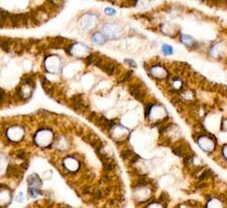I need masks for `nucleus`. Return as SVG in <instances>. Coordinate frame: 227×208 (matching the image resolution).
<instances>
[{
  "label": "nucleus",
  "instance_id": "f257e3e1",
  "mask_svg": "<svg viewBox=\"0 0 227 208\" xmlns=\"http://www.w3.org/2000/svg\"><path fill=\"white\" fill-rule=\"evenodd\" d=\"M130 94L134 97V98H136V99L138 100V101H141L142 102L143 100H144V98H145V93L142 91V89L141 88H139L137 85H132V87L130 88Z\"/></svg>",
  "mask_w": 227,
  "mask_h": 208
},
{
  "label": "nucleus",
  "instance_id": "f03ea898",
  "mask_svg": "<svg viewBox=\"0 0 227 208\" xmlns=\"http://www.w3.org/2000/svg\"><path fill=\"white\" fill-rule=\"evenodd\" d=\"M72 107L74 109H81L83 107V101L81 95H76L71 100Z\"/></svg>",
  "mask_w": 227,
  "mask_h": 208
},
{
  "label": "nucleus",
  "instance_id": "7ed1b4c3",
  "mask_svg": "<svg viewBox=\"0 0 227 208\" xmlns=\"http://www.w3.org/2000/svg\"><path fill=\"white\" fill-rule=\"evenodd\" d=\"M29 185L31 187H35V188H38V184L41 186V181L39 179V177L36 176V175H32L29 177Z\"/></svg>",
  "mask_w": 227,
  "mask_h": 208
},
{
  "label": "nucleus",
  "instance_id": "20e7f679",
  "mask_svg": "<svg viewBox=\"0 0 227 208\" xmlns=\"http://www.w3.org/2000/svg\"><path fill=\"white\" fill-rule=\"evenodd\" d=\"M92 39H93V41L97 44H103L106 41V36L100 33H96L92 36Z\"/></svg>",
  "mask_w": 227,
  "mask_h": 208
},
{
  "label": "nucleus",
  "instance_id": "39448f33",
  "mask_svg": "<svg viewBox=\"0 0 227 208\" xmlns=\"http://www.w3.org/2000/svg\"><path fill=\"white\" fill-rule=\"evenodd\" d=\"M181 41L185 45H187L188 47H192L195 44V41H194L193 38H191V36H187V35H182L181 36Z\"/></svg>",
  "mask_w": 227,
  "mask_h": 208
},
{
  "label": "nucleus",
  "instance_id": "423d86ee",
  "mask_svg": "<svg viewBox=\"0 0 227 208\" xmlns=\"http://www.w3.org/2000/svg\"><path fill=\"white\" fill-rule=\"evenodd\" d=\"M10 16V14L5 11H0V27H3L6 20L8 19Z\"/></svg>",
  "mask_w": 227,
  "mask_h": 208
},
{
  "label": "nucleus",
  "instance_id": "0eeeda50",
  "mask_svg": "<svg viewBox=\"0 0 227 208\" xmlns=\"http://www.w3.org/2000/svg\"><path fill=\"white\" fill-rule=\"evenodd\" d=\"M162 53L165 55V56H169V55H171L174 53L173 51V47L169 44H163L162 45Z\"/></svg>",
  "mask_w": 227,
  "mask_h": 208
},
{
  "label": "nucleus",
  "instance_id": "6e6552de",
  "mask_svg": "<svg viewBox=\"0 0 227 208\" xmlns=\"http://www.w3.org/2000/svg\"><path fill=\"white\" fill-rule=\"evenodd\" d=\"M11 43H12V40H10V39H4V40H1V41H0V47L3 48L5 51H9L10 46H11Z\"/></svg>",
  "mask_w": 227,
  "mask_h": 208
},
{
  "label": "nucleus",
  "instance_id": "1a4fd4ad",
  "mask_svg": "<svg viewBox=\"0 0 227 208\" xmlns=\"http://www.w3.org/2000/svg\"><path fill=\"white\" fill-rule=\"evenodd\" d=\"M95 56H94V55H89V56L86 58V59H85V62H86V63L87 64H92V63H95Z\"/></svg>",
  "mask_w": 227,
  "mask_h": 208
},
{
  "label": "nucleus",
  "instance_id": "9d476101",
  "mask_svg": "<svg viewBox=\"0 0 227 208\" xmlns=\"http://www.w3.org/2000/svg\"><path fill=\"white\" fill-rule=\"evenodd\" d=\"M105 13H106L107 15H113L116 14V12H115V10L112 9V8H106V9H105Z\"/></svg>",
  "mask_w": 227,
  "mask_h": 208
},
{
  "label": "nucleus",
  "instance_id": "9b49d317",
  "mask_svg": "<svg viewBox=\"0 0 227 208\" xmlns=\"http://www.w3.org/2000/svg\"><path fill=\"white\" fill-rule=\"evenodd\" d=\"M23 83H24V84H29V85H32V87H34V81H33V79L31 78V77H28V78H26V79H24Z\"/></svg>",
  "mask_w": 227,
  "mask_h": 208
},
{
  "label": "nucleus",
  "instance_id": "f8f14e48",
  "mask_svg": "<svg viewBox=\"0 0 227 208\" xmlns=\"http://www.w3.org/2000/svg\"><path fill=\"white\" fill-rule=\"evenodd\" d=\"M131 155H132V152H131V151H130V150H127L126 152H122V156L124 157V158H127V157H130Z\"/></svg>",
  "mask_w": 227,
  "mask_h": 208
},
{
  "label": "nucleus",
  "instance_id": "ddd939ff",
  "mask_svg": "<svg viewBox=\"0 0 227 208\" xmlns=\"http://www.w3.org/2000/svg\"><path fill=\"white\" fill-rule=\"evenodd\" d=\"M131 75H132V71H130V72H127V75H126V76H125L124 78L122 79V82H126V81L127 80V79L130 78V77Z\"/></svg>",
  "mask_w": 227,
  "mask_h": 208
},
{
  "label": "nucleus",
  "instance_id": "4468645a",
  "mask_svg": "<svg viewBox=\"0 0 227 208\" xmlns=\"http://www.w3.org/2000/svg\"><path fill=\"white\" fill-rule=\"evenodd\" d=\"M4 98H5V91L0 88V103H2Z\"/></svg>",
  "mask_w": 227,
  "mask_h": 208
},
{
  "label": "nucleus",
  "instance_id": "2eb2a0df",
  "mask_svg": "<svg viewBox=\"0 0 227 208\" xmlns=\"http://www.w3.org/2000/svg\"><path fill=\"white\" fill-rule=\"evenodd\" d=\"M152 108V105H149V106H147L146 107V112H145V114L146 115H149V113L151 112V109Z\"/></svg>",
  "mask_w": 227,
  "mask_h": 208
},
{
  "label": "nucleus",
  "instance_id": "dca6fc26",
  "mask_svg": "<svg viewBox=\"0 0 227 208\" xmlns=\"http://www.w3.org/2000/svg\"><path fill=\"white\" fill-rule=\"evenodd\" d=\"M126 63H128V64H130V66H133V67H135V66H136V63H134L132 60H126Z\"/></svg>",
  "mask_w": 227,
  "mask_h": 208
},
{
  "label": "nucleus",
  "instance_id": "f3484780",
  "mask_svg": "<svg viewBox=\"0 0 227 208\" xmlns=\"http://www.w3.org/2000/svg\"><path fill=\"white\" fill-rule=\"evenodd\" d=\"M16 201H18V203H20V201H22V199H23V195L21 194V193H19L17 195V197H16Z\"/></svg>",
  "mask_w": 227,
  "mask_h": 208
},
{
  "label": "nucleus",
  "instance_id": "a211bd4d",
  "mask_svg": "<svg viewBox=\"0 0 227 208\" xmlns=\"http://www.w3.org/2000/svg\"><path fill=\"white\" fill-rule=\"evenodd\" d=\"M24 155H25V152H18V154H17L18 158H23Z\"/></svg>",
  "mask_w": 227,
  "mask_h": 208
},
{
  "label": "nucleus",
  "instance_id": "6ab92c4d",
  "mask_svg": "<svg viewBox=\"0 0 227 208\" xmlns=\"http://www.w3.org/2000/svg\"><path fill=\"white\" fill-rule=\"evenodd\" d=\"M138 160V156H136V155H134L133 156V158H131V163H134V162H135V161H137Z\"/></svg>",
  "mask_w": 227,
  "mask_h": 208
},
{
  "label": "nucleus",
  "instance_id": "aec40b11",
  "mask_svg": "<svg viewBox=\"0 0 227 208\" xmlns=\"http://www.w3.org/2000/svg\"><path fill=\"white\" fill-rule=\"evenodd\" d=\"M210 1H211L212 3H214V4H218V3L219 2V0H210Z\"/></svg>",
  "mask_w": 227,
  "mask_h": 208
}]
</instances>
